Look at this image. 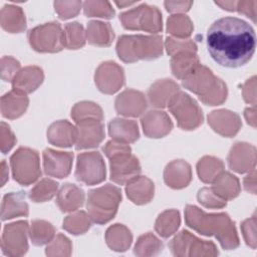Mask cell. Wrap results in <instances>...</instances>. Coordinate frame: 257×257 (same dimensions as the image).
<instances>
[{
	"instance_id": "cell-1",
	"label": "cell",
	"mask_w": 257,
	"mask_h": 257,
	"mask_svg": "<svg viewBox=\"0 0 257 257\" xmlns=\"http://www.w3.org/2000/svg\"><path fill=\"white\" fill-rule=\"evenodd\" d=\"M207 47L218 64L236 68L246 64L253 56L256 35L246 21L236 17H223L210 26Z\"/></svg>"
},
{
	"instance_id": "cell-2",
	"label": "cell",
	"mask_w": 257,
	"mask_h": 257,
	"mask_svg": "<svg viewBox=\"0 0 257 257\" xmlns=\"http://www.w3.org/2000/svg\"><path fill=\"white\" fill-rule=\"evenodd\" d=\"M185 221L190 228L198 233L215 236L223 249H236L240 244L235 224L226 213L207 214L194 205H187Z\"/></svg>"
},
{
	"instance_id": "cell-3",
	"label": "cell",
	"mask_w": 257,
	"mask_h": 257,
	"mask_svg": "<svg viewBox=\"0 0 257 257\" xmlns=\"http://www.w3.org/2000/svg\"><path fill=\"white\" fill-rule=\"evenodd\" d=\"M183 85L208 105L222 104L228 93L225 82L214 75L208 67L201 64L183 79Z\"/></svg>"
},
{
	"instance_id": "cell-4",
	"label": "cell",
	"mask_w": 257,
	"mask_h": 257,
	"mask_svg": "<svg viewBox=\"0 0 257 257\" xmlns=\"http://www.w3.org/2000/svg\"><path fill=\"white\" fill-rule=\"evenodd\" d=\"M116 53L123 62L152 60L163 54L161 35H121L116 42Z\"/></svg>"
},
{
	"instance_id": "cell-5",
	"label": "cell",
	"mask_w": 257,
	"mask_h": 257,
	"mask_svg": "<svg viewBox=\"0 0 257 257\" xmlns=\"http://www.w3.org/2000/svg\"><path fill=\"white\" fill-rule=\"evenodd\" d=\"M120 201L121 192L116 186L106 184L90 190L86 208L91 221L99 225L109 222L115 216Z\"/></svg>"
},
{
	"instance_id": "cell-6",
	"label": "cell",
	"mask_w": 257,
	"mask_h": 257,
	"mask_svg": "<svg viewBox=\"0 0 257 257\" xmlns=\"http://www.w3.org/2000/svg\"><path fill=\"white\" fill-rule=\"evenodd\" d=\"M10 166L14 180L22 186L31 185L41 176L39 155L30 148L16 150L10 158Z\"/></svg>"
},
{
	"instance_id": "cell-7",
	"label": "cell",
	"mask_w": 257,
	"mask_h": 257,
	"mask_svg": "<svg viewBox=\"0 0 257 257\" xmlns=\"http://www.w3.org/2000/svg\"><path fill=\"white\" fill-rule=\"evenodd\" d=\"M122 26L128 30H143L158 33L163 28L162 13L156 7L149 4H141L119 15Z\"/></svg>"
},
{
	"instance_id": "cell-8",
	"label": "cell",
	"mask_w": 257,
	"mask_h": 257,
	"mask_svg": "<svg viewBox=\"0 0 257 257\" xmlns=\"http://www.w3.org/2000/svg\"><path fill=\"white\" fill-rule=\"evenodd\" d=\"M168 107L182 130H195L203 122L201 107L194 98L183 91L179 90L171 98Z\"/></svg>"
},
{
	"instance_id": "cell-9",
	"label": "cell",
	"mask_w": 257,
	"mask_h": 257,
	"mask_svg": "<svg viewBox=\"0 0 257 257\" xmlns=\"http://www.w3.org/2000/svg\"><path fill=\"white\" fill-rule=\"evenodd\" d=\"M27 37L30 46L37 52L55 53L61 51L64 47L63 30L56 21L44 23L30 29Z\"/></svg>"
},
{
	"instance_id": "cell-10",
	"label": "cell",
	"mask_w": 257,
	"mask_h": 257,
	"mask_svg": "<svg viewBox=\"0 0 257 257\" xmlns=\"http://www.w3.org/2000/svg\"><path fill=\"white\" fill-rule=\"evenodd\" d=\"M169 247L173 255L178 257L217 256L219 254L212 241L201 240L187 230L179 232L171 240Z\"/></svg>"
},
{
	"instance_id": "cell-11",
	"label": "cell",
	"mask_w": 257,
	"mask_h": 257,
	"mask_svg": "<svg viewBox=\"0 0 257 257\" xmlns=\"http://www.w3.org/2000/svg\"><path fill=\"white\" fill-rule=\"evenodd\" d=\"M75 178L77 181L91 186L104 181L105 164L98 152H85L77 156Z\"/></svg>"
},
{
	"instance_id": "cell-12",
	"label": "cell",
	"mask_w": 257,
	"mask_h": 257,
	"mask_svg": "<svg viewBox=\"0 0 257 257\" xmlns=\"http://www.w3.org/2000/svg\"><path fill=\"white\" fill-rule=\"evenodd\" d=\"M28 229L26 221H17L6 225L1 239L2 252L11 257L24 255L28 250Z\"/></svg>"
},
{
	"instance_id": "cell-13",
	"label": "cell",
	"mask_w": 257,
	"mask_h": 257,
	"mask_svg": "<svg viewBox=\"0 0 257 257\" xmlns=\"http://www.w3.org/2000/svg\"><path fill=\"white\" fill-rule=\"evenodd\" d=\"M94 81L101 92L112 94L124 84L123 69L114 61L102 62L95 70Z\"/></svg>"
},
{
	"instance_id": "cell-14",
	"label": "cell",
	"mask_w": 257,
	"mask_h": 257,
	"mask_svg": "<svg viewBox=\"0 0 257 257\" xmlns=\"http://www.w3.org/2000/svg\"><path fill=\"white\" fill-rule=\"evenodd\" d=\"M108 160L110 180L118 185H126L141 173L140 162L132 153L121 154Z\"/></svg>"
},
{
	"instance_id": "cell-15",
	"label": "cell",
	"mask_w": 257,
	"mask_h": 257,
	"mask_svg": "<svg viewBox=\"0 0 257 257\" xmlns=\"http://www.w3.org/2000/svg\"><path fill=\"white\" fill-rule=\"evenodd\" d=\"M42 157L44 173L47 176L62 179L69 175L73 161L72 153L45 149Z\"/></svg>"
},
{
	"instance_id": "cell-16",
	"label": "cell",
	"mask_w": 257,
	"mask_h": 257,
	"mask_svg": "<svg viewBox=\"0 0 257 257\" xmlns=\"http://www.w3.org/2000/svg\"><path fill=\"white\" fill-rule=\"evenodd\" d=\"M228 165L236 173H248L255 169L256 148L248 143L238 142L231 148L228 158Z\"/></svg>"
},
{
	"instance_id": "cell-17",
	"label": "cell",
	"mask_w": 257,
	"mask_h": 257,
	"mask_svg": "<svg viewBox=\"0 0 257 257\" xmlns=\"http://www.w3.org/2000/svg\"><path fill=\"white\" fill-rule=\"evenodd\" d=\"M76 150L96 148L104 139V126L100 120H82L76 123Z\"/></svg>"
},
{
	"instance_id": "cell-18",
	"label": "cell",
	"mask_w": 257,
	"mask_h": 257,
	"mask_svg": "<svg viewBox=\"0 0 257 257\" xmlns=\"http://www.w3.org/2000/svg\"><path fill=\"white\" fill-rule=\"evenodd\" d=\"M208 123L217 134L231 138L241 128L240 116L228 109L213 110L208 114Z\"/></svg>"
},
{
	"instance_id": "cell-19",
	"label": "cell",
	"mask_w": 257,
	"mask_h": 257,
	"mask_svg": "<svg viewBox=\"0 0 257 257\" xmlns=\"http://www.w3.org/2000/svg\"><path fill=\"white\" fill-rule=\"evenodd\" d=\"M147 105L144 93L131 88L120 92L114 101L115 110L124 116H140L146 110Z\"/></svg>"
},
{
	"instance_id": "cell-20",
	"label": "cell",
	"mask_w": 257,
	"mask_h": 257,
	"mask_svg": "<svg viewBox=\"0 0 257 257\" xmlns=\"http://www.w3.org/2000/svg\"><path fill=\"white\" fill-rule=\"evenodd\" d=\"M144 134L148 138L159 139L168 135L173 128V122L169 115L158 109L148 111L141 119Z\"/></svg>"
},
{
	"instance_id": "cell-21",
	"label": "cell",
	"mask_w": 257,
	"mask_h": 257,
	"mask_svg": "<svg viewBox=\"0 0 257 257\" xmlns=\"http://www.w3.org/2000/svg\"><path fill=\"white\" fill-rule=\"evenodd\" d=\"M192 180L191 166L184 160H175L167 165L164 171V181L172 189H183Z\"/></svg>"
},
{
	"instance_id": "cell-22",
	"label": "cell",
	"mask_w": 257,
	"mask_h": 257,
	"mask_svg": "<svg viewBox=\"0 0 257 257\" xmlns=\"http://www.w3.org/2000/svg\"><path fill=\"white\" fill-rule=\"evenodd\" d=\"M44 79L43 70L36 65L21 68L12 80L13 89L22 93H30L36 90Z\"/></svg>"
},
{
	"instance_id": "cell-23",
	"label": "cell",
	"mask_w": 257,
	"mask_h": 257,
	"mask_svg": "<svg viewBox=\"0 0 257 257\" xmlns=\"http://www.w3.org/2000/svg\"><path fill=\"white\" fill-rule=\"evenodd\" d=\"M76 137V126L67 120L54 121L47 130L48 142L51 145L60 148H69L72 145H75Z\"/></svg>"
},
{
	"instance_id": "cell-24",
	"label": "cell",
	"mask_w": 257,
	"mask_h": 257,
	"mask_svg": "<svg viewBox=\"0 0 257 257\" xmlns=\"http://www.w3.org/2000/svg\"><path fill=\"white\" fill-rule=\"evenodd\" d=\"M179 90V85L172 79H160L151 85L148 91V97L152 105L163 108L169 104L171 98Z\"/></svg>"
},
{
	"instance_id": "cell-25",
	"label": "cell",
	"mask_w": 257,
	"mask_h": 257,
	"mask_svg": "<svg viewBox=\"0 0 257 257\" xmlns=\"http://www.w3.org/2000/svg\"><path fill=\"white\" fill-rule=\"evenodd\" d=\"M125 193L127 198L137 205L149 203L155 193L154 183L145 176H138L126 184Z\"/></svg>"
},
{
	"instance_id": "cell-26",
	"label": "cell",
	"mask_w": 257,
	"mask_h": 257,
	"mask_svg": "<svg viewBox=\"0 0 257 257\" xmlns=\"http://www.w3.org/2000/svg\"><path fill=\"white\" fill-rule=\"evenodd\" d=\"M28 212L29 208L24 192H12L3 197L1 204L2 221L16 217H26Z\"/></svg>"
},
{
	"instance_id": "cell-27",
	"label": "cell",
	"mask_w": 257,
	"mask_h": 257,
	"mask_svg": "<svg viewBox=\"0 0 257 257\" xmlns=\"http://www.w3.org/2000/svg\"><path fill=\"white\" fill-rule=\"evenodd\" d=\"M108 134L112 140L124 144L135 143L140 138L137 121L120 117H116L109 121Z\"/></svg>"
},
{
	"instance_id": "cell-28",
	"label": "cell",
	"mask_w": 257,
	"mask_h": 257,
	"mask_svg": "<svg viewBox=\"0 0 257 257\" xmlns=\"http://www.w3.org/2000/svg\"><path fill=\"white\" fill-rule=\"evenodd\" d=\"M84 192L74 184L66 183L57 192L56 204L62 212L76 211L83 205Z\"/></svg>"
},
{
	"instance_id": "cell-29",
	"label": "cell",
	"mask_w": 257,
	"mask_h": 257,
	"mask_svg": "<svg viewBox=\"0 0 257 257\" xmlns=\"http://www.w3.org/2000/svg\"><path fill=\"white\" fill-rule=\"evenodd\" d=\"M29 99L25 93L12 89L1 97V112L4 117L15 119L27 109Z\"/></svg>"
},
{
	"instance_id": "cell-30",
	"label": "cell",
	"mask_w": 257,
	"mask_h": 257,
	"mask_svg": "<svg viewBox=\"0 0 257 257\" xmlns=\"http://www.w3.org/2000/svg\"><path fill=\"white\" fill-rule=\"evenodd\" d=\"M0 24L4 30L10 33H20L26 28V18L22 8L7 4L0 12Z\"/></svg>"
},
{
	"instance_id": "cell-31",
	"label": "cell",
	"mask_w": 257,
	"mask_h": 257,
	"mask_svg": "<svg viewBox=\"0 0 257 257\" xmlns=\"http://www.w3.org/2000/svg\"><path fill=\"white\" fill-rule=\"evenodd\" d=\"M114 38L113 30L109 23L98 20L89 21L86 28V40L94 46H109Z\"/></svg>"
},
{
	"instance_id": "cell-32",
	"label": "cell",
	"mask_w": 257,
	"mask_h": 257,
	"mask_svg": "<svg viewBox=\"0 0 257 257\" xmlns=\"http://www.w3.org/2000/svg\"><path fill=\"white\" fill-rule=\"evenodd\" d=\"M105 241L111 250L124 252L130 248L133 242V235L130 229L124 225L114 224L107 228L105 232Z\"/></svg>"
},
{
	"instance_id": "cell-33",
	"label": "cell",
	"mask_w": 257,
	"mask_h": 257,
	"mask_svg": "<svg viewBox=\"0 0 257 257\" xmlns=\"http://www.w3.org/2000/svg\"><path fill=\"white\" fill-rule=\"evenodd\" d=\"M212 184V190L226 201L236 198L241 190L238 178L229 172L223 171Z\"/></svg>"
},
{
	"instance_id": "cell-34",
	"label": "cell",
	"mask_w": 257,
	"mask_h": 257,
	"mask_svg": "<svg viewBox=\"0 0 257 257\" xmlns=\"http://www.w3.org/2000/svg\"><path fill=\"white\" fill-rule=\"evenodd\" d=\"M198 65H200L199 57L196 52L184 51L177 53L171 58V69L174 76L179 79H184Z\"/></svg>"
},
{
	"instance_id": "cell-35",
	"label": "cell",
	"mask_w": 257,
	"mask_h": 257,
	"mask_svg": "<svg viewBox=\"0 0 257 257\" xmlns=\"http://www.w3.org/2000/svg\"><path fill=\"white\" fill-rule=\"evenodd\" d=\"M224 171L223 162L212 156H205L197 163V173L200 180L206 184H212Z\"/></svg>"
},
{
	"instance_id": "cell-36",
	"label": "cell",
	"mask_w": 257,
	"mask_h": 257,
	"mask_svg": "<svg viewBox=\"0 0 257 257\" xmlns=\"http://www.w3.org/2000/svg\"><path fill=\"white\" fill-rule=\"evenodd\" d=\"M180 224V212L173 209L166 210L158 216L155 223V230L161 237L169 238L176 233Z\"/></svg>"
},
{
	"instance_id": "cell-37",
	"label": "cell",
	"mask_w": 257,
	"mask_h": 257,
	"mask_svg": "<svg viewBox=\"0 0 257 257\" xmlns=\"http://www.w3.org/2000/svg\"><path fill=\"white\" fill-rule=\"evenodd\" d=\"M71 117L77 123L82 120H102L103 112L101 107L92 101H80L74 104L71 109Z\"/></svg>"
},
{
	"instance_id": "cell-38",
	"label": "cell",
	"mask_w": 257,
	"mask_h": 257,
	"mask_svg": "<svg viewBox=\"0 0 257 257\" xmlns=\"http://www.w3.org/2000/svg\"><path fill=\"white\" fill-rule=\"evenodd\" d=\"M29 237L35 246L48 244L55 237L54 227L44 220H33L30 226Z\"/></svg>"
},
{
	"instance_id": "cell-39",
	"label": "cell",
	"mask_w": 257,
	"mask_h": 257,
	"mask_svg": "<svg viewBox=\"0 0 257 257\" xmlns=\"http://www.w3.org/2000/svg\"><path fill=\"white\" fill-rule=\"evenodd\" d=\"M191 19L185 14L171 15L167 20V30L175 38L187 39L193 32Z\"/></svg>"
},
{
	"instance_id": "cell-40",
	"label": "cell",
	"mask_w": 257,
	"mask_h": 257,
	"mask_svg": "<svg viewBox=\"0 0 257 257\" xmlns=\"http://www.w3.org/2000/svg\"><path fill=\"white\" fill-rule=\"evenodd\" d=\"M163 249V242L153 233L149 232L139 237L134 248V253L137 256H156L159 255Z\"/></svg>"
},
{
	"instance_id": "cell-41",
	"label": "cell",
	"mask_w": 257,
	"mask_h": 257,
	"mask_svg": "<svg viewBox=\"0 0 257 257\" xmlns=\"http://www.w3.org/2000/svg\"><path fill=\"white\" fill-rule=\"evenodd\" d=\"M86 32L78 22H70L63 29V45L67 49H79L84 46Z\"/></svg>"
},
{
	"instance_id": "cell-42",
	"label": "cell",
	"mask_w": 257,
	"mask_h": 257,
	"mask_svg": "<svg viewBox=\"0 0 257 257\" xmlns=\"http://www.w3.org/2000/svg\"><path fill=\"white\" fill-rule=\"evenodd\" d=\"M91 219L84 211H76L63 220V229L72 235L85 233L91 226Z\"/></svg>"
},
{
	"instance_id": "cell-43",
	"label": "cell",
	"mask_w": 257,
	"mask_h": 257,
	"mask_svg": "<svg viewBox=\"0 0 257 257\" xmlns=\"http://www.w3.org/2000/svg\"><path fill=\"white\" fill-rule=\"evenodd\" d=\"M58 190V184L48 178L40 180L30 190L29 198L35 203H41L51 200Z\"/></svg>"
},
{
	"instance_id": "cell-44",
	"label": "cell",
	"mask_w": 257,
	"mask_h": 257,
	"mask_svg": "<svg viewBox=\"0 0 257 257\" xmlns=\"http://www.w3.org/2000/svg\"><path fill=\"white\" fill-rule=\"evenodd\" d=\"M82 7L87 17L110 19L114 15V10L108 1H85L82 3Z\"/></svg>"
},
{
	"instance_id": "cell-45",
	"label": "cell",
	"mask_w": 257,
	"mask_h": 257,
	"mask_svg": "<svg viewBox=\"0 0 257 257\" xmlns=\"http://www.w3.org/2000/svg\"><path fill=\"white\" fill-rule=\"evenodd\" d=\"M72 245L70 240L63 234H57L46 246L45 253L47 256H70Z\"/></svg>"
},
{
	"instance_id": "cell-46",
	"label": "cell",
	"mask_w": 257,
	"mask_h": 257,
	"mask_svg": "<svg viewBox=\"0 0 257 257\" xmlns=\"http://www.w3.org/2000/svg\"><path fill=\"white\" fill-rule=\"evenodd\" d=\"M165 47L169 55L174 56L177 53L184 51L197 52V45L191 39H179L175 37H167L165 41Z\"/></svg>"
},
{
	"instance_id": "cell-47",
	"label": "cell",
	"mask_w": 257,
	"mask_h": 257,
	"mask_svg": "<svg viewBox=\"0 0 257 257\" xmlns=\"http://www.w3.org/2000/svg\"><path fill=\"white\" fill-rule=\"evenodd\" d=\"M197 199L200 204H202L206 208L211 209H221L226 206L227 201L220 198L212 188L204 187L199 190L197 194Z\"/></svg>"
},
{
	"instance_id": "cell-48",
	"label": "cell",
	"mask_w": 257,
	"mask_h": 257,
	"mask_svg": "<svg viewBox=\"0 0 257 257\" xmlns=\"http://www.w3.org/2000/svg\"><path fill=\"white\" fill-rule=\"evenodd\" d=\"M60 19H69L76 16L82 6L81 1H55L53 3Z\"/></svg>"
},
{
	"instance_id": "cell-49",
	"label": "cell",
	"mask_w": 257,
	"mask_h": 257,
	"mask_svg": "<svg viewBox=\"0 0 257 257\" xmlns=\"http://www.w3.org/2000/svg\"><path fill=\"white\" fill-rule=\"evenodd\" d=\"M20 70V63L12 56H3L1 58V78L5 81H11Z\"/></svg>"
},
{
	"instance_id": "cell-50",
	"label": "cell",
	"mask_w": 257,
	"mask_h": 257,
	"mask_svg": "<svg viewBox=\"0 0 257 257\" xmlns=\"http://www.w3.org/2000/svg\"><path fill=\"white\" fill-rule=\"evenodd\" d=\"M241 231L244 240L248 246L252 249L256 248V215L254 214L251 218L246 219L241 224Z\"/></svg>"
},
{
	"instance_id": "cell-51",
	"label": "cell",
	"mask_w": 257,
	"mask_h": 257,
	"mask_svg": "<svg viewBox=\"0 0 257 257\" xmlns=\"http://www.w3.org/2000/svg\"><path fill=\"white\" fill-rule=\"evenodd\" d=\"M16 144V138L12 131L10 130V126L5 123L4 121L1 122L0 127V146L1 151L3 154L8 153Z\"/></svg>"
},
{
	"instance_id": "cell-52",
	"label": "cell",
	"mask_w": 257,
	"mask_h": 257,
	"mask_svg": "<svg viewBox=\"0 0 257 257\" xmlns=\"http://www.w3.org/2000/svg\"><path fill=\"white\" fill-rule=\"evenodd\" d=\"M102 151H103L104 155L107 157V159L113 158V157L121 155V154L132 153V149L128 146V144L120 143V142H117V141H114V140H111V141L107 142L103 146Z\"/></svg>"
},
{
	"instance_id": "cell-53",
	"label": "cell",
	"mask_w": 257,
	"mask_h": 257,
	"mask_svg": "<svg viewBox=\"0 0 257 257\" xmlns=\"http://www.w3.org/2000/svg\"><path fill=\"white\" fill-rule=\"evenodd\" d=\"M242 94L246 102L256 105V76H252L242 85Z\"/></svg>"
},
{
	"instance_id": "cell-54",
	"label": "cell",
	"mask_w": 257,
	"mask_h": 257,
	"mask_svg": "<svg viewBox=\"0 0 257 257\" xmlns=\"http://www.w3.org/2000/svg\"><path fill=\"white\" fill-rule=\"evenodd\" d=\"M256 1H237L236 11L249 17L253 22H256Z\"/></svg>"
},
{
	"instance_id": "cell-55",
	"label": "cell",
	"mask_w": 257,
	"mask_h": 257,
	"mask_svg": "<svg viewBox=\"0 0 257 257\" xmlns=\"http://www.w3.org/2000/svg\"><path fill=\"white\" fill-rule=\"evenodd\" d=\"M167 11L172 13H183L187 12L193 5L192 1H166L164 3Z\"/></svg>"
},
{
	"instance_id": "cell-56",
	"label": "cell",
	"mask_w": 257,
	"mask_h": 257,
	"mask_svg": "<svg viewBox=\"0 0 257 257\" xmlns=\"http://www.w3.org/2000/svg\"><path fill=\"white\" fill-rule=\"evenodd\" d=\"M243 184H244V189L247 192H249L251 194H256V171H255V169L248 172V175L244 178Z\"/></svg>"
},
{
	"instance_id": "cell-57",
	"label": "cell",
	"mask_w": 257,
	"mask_h": 257,
	"mask_svg": "<svg viewBox=\"0 0 257 257\" xmlns=\"http://www.w3.org/2000/svg\"><path fill=\"white\" fill-rule=\"evenodd\" d=\"M244 116H245V119L247 120V122L250 125H252L253 127L256 126V109H255V106L247 107L244 110Z\"/></svg>"
},
{
	"instance_id": "cell-58",
	"label": "cell",
	"mask_w": 257,
	"mask_h": 257,
	"mask_svg": "<svg viewBox=\"0 0 257 257\" xmlns=\"http://www.w3.org/2000/svg\"><path fill=\"white\" fill-rule=\"evenodd\" d=\"M217 5L228 11H236L237 1H216Z\"/></svg>"
},
{
	"instance_id": "cell-59",
	"label": "cell",
	"mask_w": 257,
	"mask_h": 257,
	"mask_svg": "<svg viewBox=\"0 0 257 257\" xmlns=\"http://www.w3.org/2000/svg\"><path fill=\"white\" fill-rule=\"evenodd\" d=\"M1 176H2V186H4L6 181L8 180V167L5 161H2L1 163Z\"/></svg>"
},
{
	"instance_id": "cell-60",
	"label": "cell",
	"mask_w": 257,
	"mask_h": 257,
	"mask_svg": "<svg viewBox=\"0 0 257 257\" xmlns=\"http://www.w3.org/2000/svg\"><path fill=\"white\" fill-rule=\"evenodd\" d=\"M136 3V1H115V4L118 6V7H120V8H122V7H125V6H130V5H133V4H135Z\"/></svg>"
}]
</instances>
